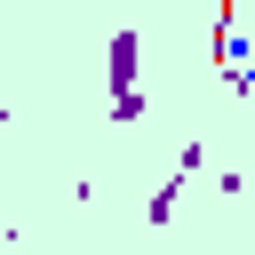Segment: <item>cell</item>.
I'll return each mask as SVG.
<instances>
[{
  "label": "cell",
  "instance_id": "6da1fadb",
  "mask_svg": "<svg viewBox=\"0 0 255 255\" xmlns=\"http://www.w3.org/2000/svg\"><path fill=\"white\" fill-rule=\"evenodd\" d=\"M239 96H247V104H255V72H239Z\"/></svg>",
  "mask_w": 255,
  "mask_h": 255
}]
</instances>
